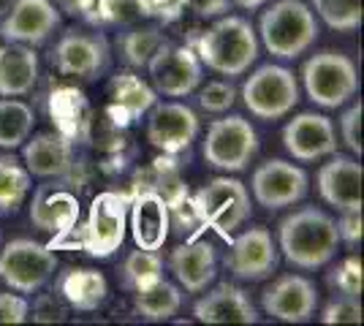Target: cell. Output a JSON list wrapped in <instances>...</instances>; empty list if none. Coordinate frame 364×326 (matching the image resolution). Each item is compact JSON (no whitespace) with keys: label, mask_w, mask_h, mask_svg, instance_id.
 I'll return each mask as SVG.
<instances>
[{"label":"cell","mask_w":364,"mask_h":326,"mask_svg":"<svg viewBox=\"0 0 364 326\" xmlns=\"http://www.w3.org/2000/svg\"><path fill=\"white\" fill-rule=\"evenodd\" d=\"M362 114H364V107L362 101H356V104H350L346 112H343V117H340V139L343 144L350 150V156L362 158Z\"/></svg>","instance_id":"38"},{"label":"cell","mask_w":364,"mask_h":326,"mask_svg":"<svg viewBox=\"0 0 364 326\" xmlns=\"http://www.w3.org/2000/svg\"><path fill=\"white\" fill-rule=\"evenodd\" d=\"M191 210L201 226H210L228 239L250 217V193L237 177H215L193 193Z\"/></svg>","instance_id":"5"},{"label":"cell","mask_w":364,"mask_h":326,"mask_svg":"<svg viewBox=\"0 0 364 326\" xmlns=\"http://www.w3.org/2000/svg\"><path fill=\"white\" fill-rule=\"evenodd\" d=\"M104 55H107V49L98 38L82 36V33H68L58 41V47L52 52V63L65 77L92 79L104 68Z\"/></svg>","instance_id":"23"},{"label":"cell","mask_w":364,"mask_h":326,"mask_svg":"<svg viewBox=\"0 0 364 326\" xmlns=\"http://www.w3.org/2000/svg\"><path fill=\"white\" fill-rule=\"evenodd\" d=\"M242 104L256 120H264V123L283 120L299 104V82L286 65H277V63L258 65L245 79Z\"/></svg>","instance_id":"7"},{"label":"cell","mask_w":364,"mask_h":326,"mask_svg":"<svg viewBox=\"0 0 364 326\" xmlns=\"http://www.w3.org/2000/svg\"><path fill=\"white\" fill-rule=\"evenodd\" d=\"M261 308L283 324H307L318 310V291L304 275H283L264 288Z\"/></svg>","instance_id":"13"},{"label":"cell","mask_w":364,"mask_h":326,"mask_svg":"<svg viewBox=\"0 0 364 326\" xmlns=\"http://www.w3.org/2000/svg\"><path fill=\"white\" fill-rule=\"evenodd\" d=\"M9 6H11V0H0V14H3V11L9 9Z\"/></svg>","instance_id":"44"},{"label":"cell","mask_w":364,"mask_h":326,"mask_svg":"<svg viewBox=\"0 0 364 326\" xmlns=\"http://www.w3.org/2000/svg\"><path fill=\"white\" fill-rule=\"evenodd\" d=\"M283 147L294 161L313 163L337 153L334 123L321 112H299L283 128Z\"/></svg>","instance_id":"14"},{"label":"cell","mask_w":364,"mask_h":326,"mask_svg":"<svg viewBox=\"0 0 364 326\" xmlns=\"http://www.w3.org/2000/svg\"><path fill=\"white\" fill-rule=\"evenodd\" d=\"M329 286L337 294L362 296V259L348 256L346 261H340L337 269L329 275Z\"/></svg>","instance_id":"35"},{"label":"cell","mask_w":364,"mask_h":326,"mask_svg":"<svg viewBox=\"0 0 364 326\" xmlns=\"http://www.w3.org/2000/svg\"><path fill=\"white\" fill-rule=\"evenodd\" d=\"M22 158H25V169L31 171V177L38 180H55L63 177L71 169V141L58 131H44L28 136L22 144Z\"/></svg>","instance_id":"22"},{"label":"cell","mask_w":364,"mask_h":326,"mask_svg":"<svg viewBox=\"0 0 364 326\" xmlns=\"http://www.w3.org/2000/svg\"><path fill=\"white\" fill-rule=\"evenodd\" d=\"M323 324H362V302L359 296L340 294L321 310Z\"/></svg>","instance_id":"37"},{"label":"cell","mask_w":364,"mask_h":326,"mask_svg":"<svg viewBox=\"0 0 364 326\" xmlns=\"http://www.w3.org/2000/svg\"><path fill=\"white\" fill-rule=\"evenodd\" d=\"M31 193V171L11 156H0V215H14Z\"/></svg>","instance_id":"29"},{"label":"cell","mask_w":364,"mask_h":326,"mask_svg":"<svg viewBox=\"0 0 364 326\" xmlns=\"http://www.w3.org/2000/svg\"><path fill=\"white\" fill-rule=\"evenodd\" d=\"M168 266L174 278L188 294H201L218 275V256L215 248L204 239H191L185 245H177L171 250Z\"/></svg>","instance_id":"21"},{"label":"cell","mask_w":364,"mask_h":326,"mask_svg":"<svg viewBox=\"0 0 364 326\" xmlns=\"http://www.w3.org/2000/svg\"><path fill=\"white\" fill-rule=\"evenodd\" d=\"M60 25V11L52 0H14L11 9H6V16L0 22V38L38 47L44 44Z\"/></svg>","instance_id":"15"},{"label":"cell","mask_w":364,"mask_h":326,"mask_svg":"<svg viewBox=\"0 0 364 326\" xmlns=\"http://www.w3.org/2000/svg\"><path fill=\"white\" fill-rule=\"evenodd\" d=\"M36 114L33 107L19 98H3L0 101V150H16L22 147L33 134Z\"/></svg>","instance_id":"27"},{"label":"cell","mask_w":364,"mask_h":326,"mask_svg":"<svg viewBox=\"0 0 364 326\" xmlns=\"http://www.w3.org/2000/svg\"><path fill=\"white\" fill-rule=\"evenodd\" d=\"M234 101H237V87L231 82H223V79L207 82V87L198 90V104H201V109L204 112H213V114L228 112V109L234 107Z\"/></svg>","instance_id":"36"},{"label":"cell","mask_w":364,"mask_h":326,"mask_svg":"<svg viewBox=\"0 0 364 326\" xmlns=\"http://www.w3.org/2000/svg\"><path fill=\"white\" fill-rule=\"evenodd\" d=\"M193 14L204 16V19H215L220 14H228L231 0H182Z\"/></svg>","instance_id":"41"},{"label":"cell","mask_w":364,"mask_h":326,"mask_svg":"<svg viewBox=\"0 0 364 326\" xmlns=\"http://www.w3.org/2000/svg\"><path fill=\"white\" fill-rule=\"evenodd\" d=\"M313 14L337 33H353L362 28V0H310Z\"/></svg>","instance_id":"31"},{"label":"cell","mask_w":364,"mask_h":326,"mask_svg":"<svg viewBox=\"0 0 364 326\" xmlns=\"http://www.w3.org/2000/svg\"><path fill=\"white\" fill-rule=\"evenodd\" d=\"M362 180L364 169L356 156H340L332 153L316 174L321 199L334 207L337 212H353L362 210Z\"/></svg>","instance_id":"17"},{"label":"cell","mask_w":364,"mask_h":326,"mask_svg":"<svg viewBox=\"0 0 364 326\" xmlns=\"http://www.w3.org/2000/svg\"><path fill=\"white\" fill-rule=\"evenodd\" d=\"M98 16L112 25H134L141 16L152 14L147 0H95Z\"/></svg>","instance_id":"34"},{"label":"cell","mask_w":364,"mask_h":326,"mask_svg":"<svg viewBox=\"0 0 364 326\" xmlns=\"http://www.w3.org/2000/svg\"><path fill=\"white\" fill-rule=\"evenodd\" d=\"M114 104L131 117V120H139L144 112H150V107L155 104V90L147 87L136 74H122V77L114 79Z\"/></svg>","instance_id":"30"},{"label":"cell","mask_w":364,"mask_h":326,"mask_svg":"<svg viewBox=\"0 0 364 326\" xmlns=\"http://www.w3.org/2000/svg\"><path fill=\"white\" fill-rule=\"evenodd\" d=\"M340 248L337 220L318 207H299L277 226V250L296 269H321Z\"/></svg>","instance_id":"1"},{"label":"cell","mask_w":364,"mask_h":326,"mask_svg":"<svg viewBox=\"0 0 364 326\" xmlns=\"http://www.w3.org/2000/svg\"><path fill=\"white\" fill-rule=\"evenodd\" d=\"M302 85L316 107L340 109L359 93V71L348 55L323 49L304 60Z\"/></svg>","instance_id":"4"},{"label":"cell","mask_w":364,"mask_h":326,"mask_svg":"<svg viewBox=\"0 0 364 326\" xmlns=\"http://www.w3.org/2000/svg\"><path fill=\"white\" fill-rule=\"evenodd\" d=\"M337 234H340V242L356 248L362 242V210L343 212V217L337 220Z\"/></svg>","instance_id":"40"},{"label":"cell","mask_w":364,"mask_h":326,"mask_svg":"<svg viewBox=\"0 0 364 326\" xmlns=\"http://www.w3.org/2000/svg\"><path fill=\"white\" fill-rule=\"evenodd\" d=\"M258 38L277 60H294L304 55L318 38V19L302 0H274L261 14Z\"/></svg>","instance_id":"3"},{"label":"cell","mask_w":364,"mask_h":326,"mask_svg":"<svg viewBox=\"0 0 364 326\" xmlns=\"http://www.w3.org/2000/svg\"><path fill=\"white\" fill-rule=\"evenodd\" d=\"M31 318V305L19 294H0V324H25Z\"/></svg>","instance_id":"39"},{"label":"cell","mask_w":364,"mask_h":326,"mask_svg":"<svg viewBox=\"0 0 364 326\" xmlns=\"http://www.w3.org/2000/svg\"><path fill=\"white\" fill-rule=\"evenodd\" d=\"M95 9V0H58V11L68 16H82Z\"/></svg>","instance_id":"42"},{"label":"cell","mask_w":364,"mask_h":326,"mask_svg":"<svg viewBox=\"0 0 364 326\" xmlns=\"http://www.w3.org/2000/svg\"><path fill=\"white\" fill-rule=\"evenodd\" d=\"M141 180L150 183V185H144V190L158 193V196L166 202V207L171 212H177V210L185 207V202H188V185H185V180L180 177L174 161H168V158H158L150 169L141 174ZM139 190H141V188H139Z\"/></svg>","instance_id":"28"},{"label":"cell","mask_w":364,"mask_h":326,"mask_svg":"<svg viewBox=\"0 0 364 326\" xmlns=\"http://www.w3.org/2000/svg\"><path fill=\"white\" fill-rule=\"evenodd\" d=\"M79 220V202L68 190L58 185H38L33 193L31 223L38 232L52 234L49 248H60L63 239H68Z\"/></svg>","instance_id":"18"},{"label":"cell","mask_w":364,"mask_h":326,"mask_svg":"<svg viewBox=\"0 0 364 326\" xmlns=\"http://www.w3.org/2000/svg\"><path fill=\"white\" fill-rule=\"evenodd\" d=\"M261 41L250 19L237 14H220L201 33L196 55L201 65L213 68L220 77H242L256 63Z\"/></svg>","instance_id":"2"},{"label":"cell","mask_w":364,"mask_h":326,"mask_svg":"<svg viewBox=\"0 0 364 326\" xmlns=\"http://www.w3.org/2000/svg\"><path fill=\"white\" fill-rule=\"evenodd\" d=\"M234 6H240V9H245V11H256V9H261V6H267L269 0H231Z\"/></svg>","instance_id":"43"},{"label":"cell","mask_w":364,"mask_h":326,"mask_svg":"<svg viewBox=\"0 0 364 326\" xmlns=\"http://www.w3.org/2000/svg\"><path fill=\"white\" fill-rule=\"evenodd\" d=\"M144 68L150 71L152 90L166 98H185L196 93L204 77V65L198 60L196 49L182 44H164Z\"/></svg>","instance_id":"10"},{"label":"cell","mask_w":364,"mask_h":326,"mask_svg":"<svg viewBox=\"0 0 364 326\" xmlns=\"http://www.w3.org/2000/svg\"><path fill=\"white\" fill-rule=\"evenodd\" d=\"M166 41H164V36L158 28H136V31L125 33L120 41L122 47V58L128 65H134V68H144L150 58L158 52V49L164 47Z\"/></svg>","instance_id":"33"},{"label":"cell","mask_w":364,"mask_h":326,"mask_svg":"<svg viewBox=\"0 0 364 326\" xmlns=\"http://www.w3.org/2000/svg\"><path fill=\"white\" fill-rule=\"evenodd\" d=\"M128 204L131 199L125 193L104 190L90 202V212L85 226L76 234L71 248L85 250L92 259H109L122 248L125 232H128Z\"/></svg>","instance_id":"6"},{"label":"cell","mask_w":364,"mask_h":326,"mask_svg":"<svg viewBox=\"0 0 364 326\" xmlns=\"http://www.w3.org/2000/svg\"><path fill=\"white\" fill-rule=\"evenodd\" d=\"M307 174L302 166L289 163L283 158H269L261 166H256L250 190L264 210H286L299 204L307 196Z\"/></svg>","instance_id":"11"},{"label":"cell","mask_w":364,"mask_h":326,"mask_svg":"<svg viewBox=\"0 0 364 326\" xmlns=\"http://www.w3.org/2000/svg\"><path fill=\"white\" fill-rule=\"evenodd\" d=\"M128 229L134 245L141 250H161L171 229V210L152 190H136L128 204Z\"/></svg>","instance_id":"19"},{"label":"cell","mask_w":364,"mask_h":326,"mask_svg":"<svg viewBox=\"0 0 364 326\" xmlns=\"http://www.w3.org/2000/svg\"><path fill=\"white\" fill-rule=\"evenodd\" d=\"M158 278H164V259L158 250H131L128 259L122 261V280L131 291L144 288L155 283Z\"/></svg>","instance_id":"32"},{"label":"cell","mask_w":364,"mask_h":326,"mask_svg":"<svg viewBox=\"0 0 364 326\" xmlns=\"http://www.w3.org/2000/svg\"><path fill=\"white\" fill-rule=\"evenodd\" d=\"M38 82V55L28 44H0V95H28Z\"/></svg>","instance_id":"24"},{"label":"cell","mask_w":364,"mask_h":326,"mask_svg":"<svg viewBox=\"0 0 364 326\" xmlns=\"http://www.w3.org/2000/svg\"><path fill=\"white\" fill-rule=\"evenodd\" d=\"M201 153H204V161L218 171H226V174L245 171L258 153L256 128L242 114H228V117L213 120L207 128Z\"/></svg>","instance_id":"8"},{"label":"cell","mask_w":364,"mask_h":326,"mask_svg":"<svg viewBox=\"0 0 364 326\" xmlns=\"http://www.w3.org/2000/svg\"><path fill=\"white\" fill-rule=\"evenodd\" d=\"M134 308L144 321H168L174 318L182 308V291L180 286L158 278L155 283L136 288L134 291Z\"/></svg>","instance_id":"26"},{"label":"cell","mask_w":364,"mask_h":326,"mask_svg":"<svg viewBox=\"0 0 364 326\" xmlns=\"http://www.w3.org/2000/svg\"><path fill=\"white\" fill-rule=\"evenodd\" d=\"M198 136V117L180 101L152 104L147 114V141L164 156H177L188 150Z\"/></svg>","instance_id":"12"},{"label":"cell","mask_w":364,"mask_h":326,"mask_svg":"<svg viewBox=\"0 0 364 326\" xmlns=\"http://www.w3.org/2000/svg\"><path fill=\"white\" fill-rule=\"evenodd\" d=\"M60 296L68 308L79 313L98 310L109 296V283L98 269H68L60 278Z\"/></svg>","instance_id":"25"},{"label":"cell","mask_w":364,"mask_h":326,"mask_svg":"<svg viewBox=\"0 0 364 326\" xmlns=\"http://www.w3.org/2000/svg\"><path fill=\"white\" fill-rule=\"evenodd\" d=\"M55 248L36 239H11L0 250V280L16 294H33L44 288L55 275Z\"/></svg>","instance_id":"9"},{"label":"cell","mask_w":364,"mask_h":326,"mask_svg":"<svg viewBox=\"0 0 364 326\" xmlns=\"http://www.w3.org/2000/svg\"><path fill=\"white\" fill-rule=\"evenodd\" d=\"M193 318L198 324H258V310L245 288L234 283H220L213 291L198 296Z\"/></svg>","instance_id":"20"},{"label":"cell","mask_w":364,"mask_h":326,"mask_svg":"<svg viewBox=\"0 0 364 326\" xmlns=\"http://www.w3.org/2000/svg\"><path fill=\"white\" fill-rule=\"evenodd\" d=\"M277 261H280L277 245H274L269 229H264V226L245 229L240 237H234L231 239V253L226 259L234 278L250 280V283L272 278L277 272Z\"/></svg>","instance_id":"16"}]
</instances>
